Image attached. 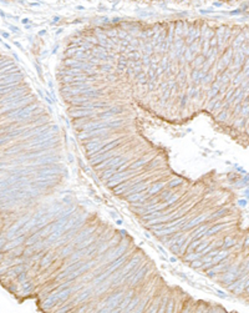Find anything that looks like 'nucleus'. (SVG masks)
I'll list each match as a JSON object with an SVG mask.
<instances>
[{"label":"nucleus","mask_w":249,"mask_h":313,"mask_svg":"<svg viewBox=\"0 0 249 313\" xmlns=\"http://www.w3.org/2000/svg\"><path fill=\"white\" fill-rule=\"evenodd\" d=\"M181 182H182V180H177V181H171V182H169V186H176V185L181 183Z\"/></svg>","instance_id":"15"},{"label":"nucleus","mask_w":249,"mask_h":313,"mask_svg":"<svg viewBox=\"0 0 249 313\" xmlns=\"http://www.w3.org/2000/svg\"><path fill=\"white\" fill-rule=\"evenodd\" d=\"M148 157H150V156H145L143 158H141V160H138L137 162H133V163H132V165H130L128 170H133V171H135V170H137L138 167H141L142 165H145V163L148 161V160H147Z\"/></svg>","instance_id":"5"},{"label":"nucleus","mask_w":249,"mask_h":313,"mask_svg":"<svg viewBox=\"0 0 249 313\" xmlns=\"http://www.w3.org/2000/svg\"><path fill=\"white\" fill-rule=\"evenodd\" d=\"M28 267L25 266V264H21V266H18V267H15V268H13V271H10L9 273L10 274H19V273H23V272H25L24 269H26Z\"/></svg>","instance_id":"7"},{"label":"nucleus","mask_w":249,"mask_h":313,"mask_svg":"<svg viewBox=\"0 0 249 313\" xmlns=\"http://www.w3.org/2000/svg\"><path fill=\"white\" fill-rule=\"evenodd\" d=\"M219 252L218 251H213V252H209V256L208 257H214V256H217V254H218Z\"/></svg>","instance_id":"17"},{"label":"nucleus","mask_w":249,"mask_h":313,"mask_svg":"<svg viewBox=\"0 0 249 313\" xmlns=\"http://www.w3.org/2000/svg\"><path fill=\"white\" fill-rule=\"evenodd\" d=\"M205 246H207V242L202 243V245H200V246L197 248V251H198V252H202V250H203V248H205Z\"/></svg>","instance_id":"16"},{"label":"nucleus","mask_w":249,"mask_h":313,"mask_svg":"<svg viewBox=\"0 0 249 313\" xmlns=\"http://www.w3.org/2000/svg\"><path fill=\"white\" fill-rule=\"evenodd\" d=\"M24 238H25V235H21V236H20L19 238H16V241H11V242L9 243V245H6V246H5V247H3V250H5V248H6V250H8V248H13V247L20 246L21 243H23V242L25 241Z\"/></svg>","instance_id":"4"},{"label":"nucleus","mask_w":249,"mask_h":313,"mask_svg":"<svg viewBox=\"0 0 249 313\" xmlns=\"http://www.w3.org/2000/svg\"><path fill=\"white\" fill-rule=\"evenodd\" d=\"M163 186H165V183L163 182H157L156 185H153V186L147 191V195H148V197L152 195H155V193H158L161 191V188H163Z\"/></svg>","instance_id":"1"},{"label":"nucleus","mask_w":249,"mask_h":313,"mask_svg":"<svg viewBox=\"0 0 249 313\" xmlns=\"http://www.w3.org/2000/svg\"><path fill=\"white\" fill-rule=\"evenodd\" d=\"M52 262H54V257H52V253L49 252L45 257H42V258H41L40 266H41V267H47V266H49L50 263H52Z\"/></svg>","instance_id":"3"},{"label":"nucleus","mask_w":249,"mask_h":313,"mask_svg":"<svg viewBox=\"0 0 249 313\" xmlns=\"http://www.w3.org/2000/svg\"><path fill=\"white\" fill-rule=\"evenodd\" d=\"M199 243H200V241H195V242L193 241L192 243H190V246L188 247V250H189V251H193V248H195L197 246H199Z\"/></svg>","instance_id":"13"},{"label":"nucleus","mask_w":249,"mask_h":313,"mask_svg":"<svg viewBox=\"0 0 249 313\" xmlns=\"http://www.w3.org/2000/svg\"><path fill=\"white\" fill-rule=\"evenodd\" d=\"M90 294H91V289H87V291H86V293H82L80 297H78V301H83V299H86Z\"/></svg>","instance_id":"11"},{"label":"nucleus","mask_w":249,"mask_h":313,"mask_svg":"<svg viewBox=\"0 0 249 313\" xmlns=\"http://www.w3.org/2000/svg\"><path fill=\"white\" fill-rule=\"evenodd\" d=\"M92 241H93V237H91V238H88V240H87L86 242H85V241H82V242L80 243V245H78V250H83V247H86V246H88V245H90V243H91Z\"/></svg>","instance_id":"9"},{"label":"nucleus","mask_w":249,"mask_h":313,"mask_svg":"<svg viewBox=\"0 0 249 313\" xmlns=\"http://www.w3.org/2000/svg\"><path fill=\"white\" fill-rule=\"evenodd\" d=\"M203 264H204V261H203V259H200V261L192 262V263H190V266H192V267H202Z\"/></svg>","instance_id":"10"},{"label":"nucleus","mask_w":249,"mask_h":313,"mask_svg":"<svg viewBox=\"0 0 249 313\" xmlns=\"http://www.w3.org/2000/svg\"><path fill=\"white\" fill-rule=\"evenodd\" d=\"M224 227H225V225H224V223H220V225L213 226V227H212V228H210V230L207 232V235H213L214 232H218V231H219V228H224Z\"/></svg>","instance_id":"8"},{"label":"nucleus","mask_w":249,"mask_h":313,"mask_svg":"<svg viewBox=\"0 0 249 313\" xmlns=\"http://www.w3.org/2000/svg\"><path fill=\"white\" fill-rule=\"evenodd\" d=\"M95 251H96V246H91V247L88 248V251H86V252H85V254H86V256H90V254H91V253H93Z\"/></svg>","instance_id":"14"},{"label":"nucleus","mask_w":249,"mask_h":313,"mask_svg":"<svg viewBox=\"0 0 249 313\" xmlns=\"http://www.w3.org/2000/svg\"><path fill=\"white\" fill-rule=\"evenodd\" d=\"M137 303H138V299H137V298H133V299H132V302H131V304H130L128 307H127V311H132V308H133V307H135Z\"/></svg>","instance_id":"12"},{"label":"nucleus","mask_w":249,"mask_h":313,"mask_svg":"<svg viewBox=\"0 0 249 313\" xmlns=\"http://www.w3.org/2000/svg\"><path fill=\"white\" fill-rule=\"evenodd\" d=\"M132 293H133V292H130L128 296H127L126 298H122V299H121V303H120L118 307H117L118 311H122L123 308H126V307H127V304H128V302H130V297L132 296Z\"/></svg>","instance_id":"6"},{"label":"nucleus","mask_w":249,"mask_h":313,"mask_svg":"<svg viewBox=\"0 0 249 313\" xmlns=\"http://www.w3.org/2000/svg\"><path fill=\"white\" fill-rule=\"evenodd\" d=\"M205 217H207V216L202 215V216L197 217V218L192 220V221H190V222H188V223H187L186 226H183V227H182V230H186V228H190V227H193V226H197V225H198V223H200V222H202L203 220H205Z\"/></svg>","instance_id":"2"}]
</instances>
